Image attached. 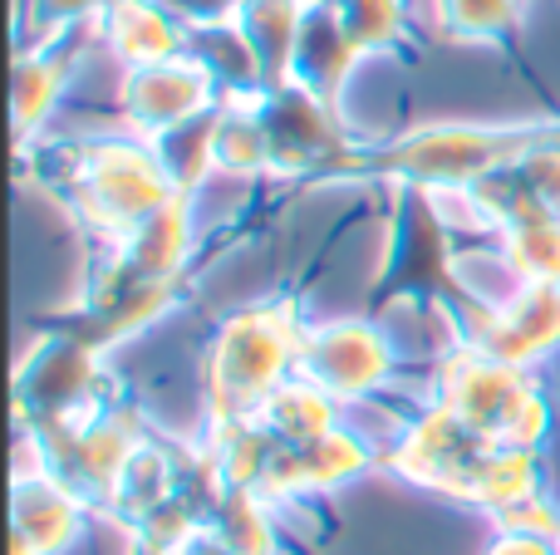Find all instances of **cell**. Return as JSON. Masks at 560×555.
<instances>
[{
	"instance_id": "5",
	"label": "cell",
	"mask_w": 560,
	"mask_h": 555,
	"mask_svg": "<svg viewBox=\"0 0 560 555\" xmlns=\"http://www.w3.org/2000/svg\"><path fill=\"white\" fill-rule=\"evenodd\" d=\"M114 393L118 374L108 369V350H98L79 330H55L15 369V423L35 433H55L104 409Z\"/></svg>"
},
{
	"instance_id": "7",
	"label": "cell",
	"mask_w": 560,
	"mask_h": 555,
	"mask_svg": "<svg viewBox=\"0 0 560 555\" xmlns=\"http://www.w3.org/2000/svg\"><path fill=\"white\" fill-rule=\"evenodd\" d=\"M148 438H153V418H148L143 403L124 399V393H114L104 409H94L89 418L69 423V428L39 433L49 472L65 477L79 497L94 501L98 517H108L118 487H124L128 462L138 458V448Z\"/></svg>"
},
{
	"instance_id": "18",
	"label": "cell",
	"mask_w": 560,
	"mask_h": 555,
	"mask_svg": "<svg viewBox=\"0 0 560 555\" xmlns=\"http://www.w3.org/2000/svg\"><path fill=\"white\" fill-rule=\"evenodd\" d=\"M359 64H364V55H359V45L349 39L345 20H339V5L335 0H310L305 20H300L290 79L339 108V98H345V88H349V79H354Z\"/></svg>"
},
{
	"instance_id": "12",
	"label": "cell",
	"mask_w": 560,
	"mask_h": 555,
	"mask_svg": "<svg viewBox=\"0 0 560 555\" xmlns=\"http://www.w3.org/2000/svg\"><path fill=\"white\" fill-rule=\"evenodd\" d=\"M226 98L217 88L212 69L197 55H177L163 64H143V69H118V88H114V114L124 128L143 138H167L173 128L197 123V118L217 114Z\"/></svg>"
},
{
	"instance_id": "15",
	"label": "cell",
	"mask_w": 560,
	"mask_h": 555,
	"mask_svg": "<svg viewBox=\"0 0 560 555\" xmlns=\"http://www.w3.org/2000/svg\"><path fill=\"white\" fill-rule=\"evenodd\" d=\"M89 521H98L94 501L79 497L65 477H10V555H74Z\"/></svg>"
},
{
	"instance_id": "1",
	"label": "cell",
	"mask_w": 560,
	"mask_h": 555,
	"mask_svg": "<svg viewBox=\"0 0 560 555\" xmlns=\"http://www.w3.org/2000/svg\"><path fill=\"white\" fill-rule=\"evenodd\" d=\"M20 157H35L39 177L59 192V202L74 212L94 246L124 241L143 216H153L167 197L183 192L158 138H143L124 123L79 138L45 133L20 147Z\"/></svg>"
},
{
	"instance_id": "13",
	"label": "cell",
	"mask_w": 560,
	"mask_h": 555,
	"mask_svg": "<svg viewBox=\"0 0 560 555\" xmlns=\"http://www.w3.org/2000/svg\"><path fill=\"white\" fill-rule=\"evenodd\" d=\"M463 340L492 350L497 359L541 369L560 354V285H516L502 305L457 295L453 300Z\"/></svg>"
},
{
	"instance_id": "9",
	"label": "cell",
	"mask_w": 560,
	"mask_h": 555,
	"mask_svg": "<svg viewBox=\"0 0 560 555\" xmlns=\"http://www.w3.org/2000/svg\"><path fill=\"white\" fill-rule=\"evenodd\" d=\"M487 448H492V442L467 428L447 403L418 399L413 409L404 413V423L394 428V438L384 442V472L394 482H404V487L433 492V497L463 507L467 482H472Z\"/></svg>"
},
{
	"instance_id": "30",
	"label": "cell",
	"mask_w": 560,
	"mask_h": 555,
	"mask_svg": "<svg viewBox=\"0 0 560 555\" xmlns=\"http://www.w3.org/2000/svg\"><path fill=\"white\" fill-rule=\"evenodd\" d=\"M173 555H242V551H236L232 541H226L222 531L212 527V517H207L202 527H192V531H187L183 541H177V546H173Z\"/></svg>"
},
{
	"instance_id": "17",
	"label": "cell",
	"mask_w": 560,
	"mask_h": 555,
	"mask_svg": "<svg viewBox=\"0 0 560 555\" xmlns=\"http://www.w3.org/2000/svg\"><path fill=\"white\" fill-rule=\"evenodd\" d=\"M98 49L118 69L163 64L192 55V25H183L163 0H114V10L98 20Z\"/></svg>"
},
{
	"instance_id": "24",
	"label": "cell",
	"mask_w": 560,
	"mask_h": 555,
	"mask_svg": "<svg viewBox=\"0 0 560 555\" xmlns=\"http://www.w3.org/2000/svg\"><path fill=\"white\" fill-rule=\"evenodd\" d=\"M522 15L526 0H428V25L453 45H506Z\"/></svg>"
},
{
	"instance_id": "21",
	"label": "cell",
	"mask_w": 560,
	"mask_h": 555,
	"mask_svg": "<svg viewBox=\"0 0 560 555\" xmlns=\"http://www.w3.org/2000/svg\"><path fill=\"white\" fill-rule=\"evenodd\" d=\"M266 428L276 433V442L285 448H305V442H319L325 433H335L339 423H349V403H339L325 383H315L310 374H295L271 393L266 403Z\"/></svg>"
},
{
	"instance_id": "19",
	"label": "cell",
	"mask_w": 560,
	"mask_h": 555,
	"mask_svg": "<svg viewBox=\"0 0 560 555\" xmlns=\"http://www.w3.org/2000/svg\"><path fill=\"white\" fill-rule=\"evenodd\" d=\"M546 487H551V482H546V452L492 442V448L482 452V462H477L472 482H467L463 507L497 521L502 511L522 507V501H532L536 492H546Z\"/></svg>"
},
{
	"instance_id": "29",
	"label": "cell",
	"mask_w": 560,
	"mask_h": 555,
	"mask_svg": "<svg viewBox=\"0 0 560 555\" xmlns=\"http://www.w3.org/2000/svg\"><path fill=\"white\" fill-rule=\"evenodd\" d=\"M482 555H560V541L551 536H532V531H497L487 536Z\"/></svg>"
},
{
	"instance_id": "3",
	"label": "cell",
	"mask_w": 560,
	"mask_h": 555,
	"mask_svg": "<svg viewBox=\"0 0 560 555\" xmlns=\"http://www.w3.org/2000/svg\"><path fill=\"white\" fill-rule=\"evenodd\" d=\"M560 118H526V123H472V118H443L418 123L398 138L359 147L354 182L374 177L388 187H423V192H453L477 187L492 173L522 163L541 138H551Z\"/></svg>"
},
{
	"instance_id": "25",
	"label": "cell",
	"mask_w": 560,
	"mask_h": 555,
	"mask_svg": "<svg viewBox=\"0 0 560 555\" xmlns=\"http://www.w3.org/2000/svg\"><path fill=\"white\" fill-rule=\"evenodd\" d=\"M502 265L516 285H560V216L541 212L492 236Z\"/></svg>"
},
{
	"instance_id": "8",
	"label": "cell",
	"mask_w": 560,
	"mask_h": 555,
	"mask_svg": "<svg viewBox=\"0 0 560 555\" xmlns=\"http://www.w3.org/2000/svg\"><path fill=\"white\" fill-rule=\"evenodd\" d=\"M300 374L325 383L339 403L359 409L388 399L404 383L408 359L384 315H329V320H310Z\"/></svg>"
},
{
	"instance_id": "27",
	"label": "cell",
	"mask_w": 560,
	"mask_h": 555,
	"mask_svg": "<svg viewBox=\"0 0 560 555\" xmlns=\"http://www.w3.org/2000/svg\"><path fill=\"white\" fill-rule=\"evenodd\" d=\"M114 0H15V49L55 39L65 29H98Z\"/></svg>"
},
{
	"instance_id": "28",
	"label": "cell",
	"mask_w": 560,
	"mask_h": 555,
	"mask_svg": "<svg viewBox=\"0 0 560 555\" xmlns=\"http://www.w3.org/2000/svg\"><path fill=\"white\" fill-rule=\"evenodd\" d=\"M167 10H173L183 25H222V20H236L242 15L246 0H163Z\"/></svg>"
},
{
	"instance_id": "10",
	"label": "cell",
	"mask_w": 560,
	"mask_h": 555,
	"mask_svg": "<svg viewBox=\"0 0 560 555\" xmlns=\"http://www.w3.org/2000/svg\"><path fill=\"white\" fill-rule=\"evenodd\" d=\"M202 246V197L177 192L153 216L133 226L124 241L94 246V271H89V300L104 291L133 281H187Z\"/></svg>"
},
{
	"instance_id": "26",
	"label": "cell",
	"mask_w": 560,
	"mask_h": 555,
	"mask_svg": "<svg viewBox=\"0 0 560 555\" xmlns=\"http://www.w3.org/2000/svg\"><path fill=\"white\" fill-rule=\"evenodd\" d=\"M339 20H345L349 39L359 45V55H404L413 49L418 35V10L413 0H335Z\"/></svg>"
},
{
	"instance_id": "14",
	"label": "cell",
	"mask_w": 560,
	"mask_h": 555,
	"mask_svg": "<svg viewBox=\"0 0 560 555\" xmlns=\"http://www.w3.org/2000/svg\"><path fill=\"white\" fill-rule=\"evenodd\" d=\"M89 45H98V29H65L55 39L15 49V74H10V118H15V147L49 133L55 114L65 108L69 84L84 64Z\"/></svg>"
},
{
	"instance_id": "11",
	"label": "cell",
	"mask_w": 560,
	"mask_h": 555,
	"mask_svg": "<svg viewBox=\"0 0 560 555\" xmlns=\"http://www.w3.org/2000/svg\"><path fill=\"white\" fill-rule=\"evenodd\" d=\"M374 472H384V442L349 418L335 433H325L319 442H305V448H285L280 442L261 492L271 501H280L285 511L315 507V501H329L339 492L359 487Z\"/></svg>"
},
{
	"instance_id": "23",
	"label": "cell",
	"mask_w": 560,
	"mask_h": 555,
	"mask_svg": "<svg viewBox=\"0 0 560 555\" xmlns=\"http://www.w3.org/2000/svg\"><path fill=\"white\" fill-rule=\"evenodd\" d=\"M285 507L266 492H217L212 527L222 531L242 555H285Z\"/></svg>"
},
{
	"instance_id": "6",
	"label": "cell",
	"mask_w": 560,
	"mask_h": 555,
	"mask_svg": "<svg viewBox=\"0 0 560 555\" xmlns=\"http://www.w3.org/2000/svg\"><path fill=\"white\" fill-rule=\"evenodd\" d=\"M256 108H261L266 138H271V177L280 182H354L364 143L339 118L335 104L285 79V84L266 88Z\"/></svg>"
},
{
	"instance_id": "22",
	"label": "cell",
	"mask_w": 560,
	"mask_h": 555,
	"mask_svg": "<svg viewBox=\"0 0 560 555\" xmlns=\"http://www.w3.org/2000/svg\"><path fill=\"white\" fill-rule=\"evenodd\" d=\"M192 55L212 69L222 98H261L271 88L261 49L242 29V20H222V25H197L192 29Z\"/></svg>"
},
{
	"instance_id": "4",
	"label": "cell",
	"mask_w": 560,
	"mask_h": 555,
	"mask_svg": "<svg viewBox=\"0 0 560 555\" xmlns=\"http://www.w3.org/2000/svg\"><path fill=\"white\" fill-rule=\"evenodd\" d=\"M423 399H438L472 433L502 448L551 452L556 403L541 369L497 359L492 350L463 340L423 374Z\"/></svg>"
},
{
	"instance_id": "16",
	"label": "cell",
	"mask_w": 560,
	"mask_h": 555,
	"mask_svg": "<svg viewBox=\"0 0 560 555\" xmlns=\"http://www.w3.org/2000/svg\"><path fill=\"white\" fill-rule=\"evenodd\" d=\"M183 300H187V281H133L84 300V315H79L74 330L89 334L98 350L114 354L138 344L143 334H153L163 320H173V310Z\"/></svg>"
},
{
	"instance_id": "31",
	"label": "cell",
	"mask_w": 560,
	"mask_h": 555,
	"mask_svg": "<svg viewBox=\"0 0 560 555\" xmlns=\"http://www.w3.org/2000/svg\"><path fill=\"white\" fill-rule=\"evenodd\" d=\"M124 555H173V551L158 546V541H148V536H133V531H124Z\"/></svg>"
},
{
	"instance_id": "2",
	"label": "cell",
	"mask_w": 560,
	"mask_h": 555,
	"mask_svg": "<svg viewBox=\"0 0 560 555\" xmlns=\"http://www.w3.org/2000/svg\"><path fill=\"white\" fill-rule=\"evenodd\" d=\"M310 315L295 295H256L232 305L197 350V428L261 418L271 393L300 374Z\"/></svg>"
},
{
	"instance_id": "20",
	"label": "cell",
	"mask_w": 560,
	"mask_h": 555,
	"mask_svg": "<svg viewBox=\"0 0 560 555\" xmlns=\"http://www.w3.org/2000/svg\"><path fill=\"white\" fill-rule=\"evenodd\" d=\"M212 163L222 182H261L271 177V138H266L256 98H226L212 118Z\"/></svg>"
}]
</instances>
